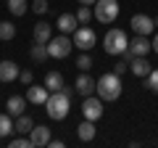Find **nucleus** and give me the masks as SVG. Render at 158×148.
I'll list each match as a JSON object with an SVG mask.
<instances>
[{
	"instance_id": "3",
	"label": "nucleus",
	"mask_w": 158,
	"mask_h": 148,
	"mask_svg": "<svg viewBox=\"0 0 158 148\" xmlns=\"http://www.w3.org/2000/svg\"><path fill=\"white\" fill-rule=\"evenodd\" d=\"M129 48V37H127L124 29L118 27H111L106 32V37H103V50L108 53V56H121V53Z\"/></svg>"
},
{
	"instance_id": "16",
	"label": "nucleus",
	"mask_w": 158,
	"mask_h": 148,
	"mask_svg": "<svg viewBox=\"0 0 158 148\" xmlns=\"http://www.w3.org/2000/svg\"><path fill=\"white\" fill-rule=\"evenodd\" d=\"M95 122H90V119H85V122H79L77 124V137L82 143H90V140H95Z\"/></svg>"
},
{
	"instance_id": "18",
	"label": "nucleus",
	"mask_w": 158,
	"mask_h": 148,
	"mask_svg": "<svg viewBox=\"0 0 158 148\" xmlns=\"http://www.w3.org/2000/svg\"><path fill=\"white\" fill-rule=\"evenodd\" d=\"M19 72H21V69H19L13 61H0V82H13V80H19Z\"/></svg>"
},
{
	"instance_id": "17",
	"label": "nucleus",
	"mask_w": 158,
	"mask_h": 148,
	"mask_svg": "<svg viewBox=\"0 0 158 148\" xmlns=\"http://www.w3.org/2000/svg\"><path fill=\"white\" fill-rule=\"evenodd\" d=\"M50 37H53V24H48V21H37V24H34V42L48 45Z\"/></svg>"
},
{
	"instance_id": "26",
	"label": "nucleus",
	"mask_w": 158,
	"mask_h": 148,
	"mask_svg": "<svg viewBox=\"0 0 158 148\" xmlns=\"http://www.w3.org/2000/svg\"><path fill=\"white\" fill-rule=\"evenodd\" d=\"M77 69H79V72H90V69H92V58H90V53H87V50L79 53V58H77Z\"/></svg>"
},
{
	"instance_id": "25",
	"label": "nucleus",
	"mask_w": 158,
	"mask_h": 148,
	"mask_svg": "<svg viewBox=\"0 0 158 148\" xmlns=\"http://www.w3.org/2000/svg\"><path fill=\"white\" fill-rule=\"evenodd\" d=\"M92 19H95L92 16V6H79L77 8V21L79 24H90Z\"/></svg>"
},
{
	"instance_id": "23",
	"label": "nucleus",
	"mask_w": 158,
	"mask_h": 148,
	"mask_svg": "<svg viewBox=\"0 0 158 148\" xmlns=\"http://www.w3.org/2000/svg\"><path fill=\"white\" fill-rule=\"evenodd\" d=\"M29 56H32V61H45V58H50L48 56V45H42V42H34Z\"/></svg>"
},
{
	"instance_id": "2",
	"label": "nucleus",
	"mask_w": 158,
	"mask_h": 148,
	"mask_svg": "<svg viewBox=\"0 0 158 148\" xmlns=\"http://www.w3.org/2000/svg\"><path fill=\"white\" fill-rule=\"evenodd\" d=\"M45 111H48V116H50L53 122H63L69 116V111H71V98H69L63 90L50 93L48 101H45Z\"/></svg>"
},
{
	"instance_id": "13",
	"label": "nucleus",
	"mask_w": 158,
	"mask_h": 148,
	"mask_svg": "<svg viewBox=\"0 0 158 148\" xmlns=\"http://www.w3.org/2000/svg\"><path fill=\"white\" fill-rule=\"evenodd\" d=\"M129 50H132V56H148L153 50V45L145 34H137L135 40H129Z\"/></svg>"
},
{
	"instance_id": "5",
	"label": "nucleus",
	"mask_w": 158,
	"mask_h": 148,
	"mask_svg": "<svg viewBox=\"0 0 158 148\" xmlns=\"http://www.w3.org/2000/svg\"><path fill=\"white\" fill-rule=\"evenodd\" d=\"M71 50H74V40L69 34H58V37L48 40V56L50 58H66Z\"/></svg>"
},
{
	"instance_id": "14",
	"label": "nucleus",
	"mask_w": 158,
	"mask_h": 148,
	"mask_svg": "<svg viewBox=\"0 0 158 148\" xmlns=\"http://www.w3.org/2000/svg\"><path fill=\"white\" fill-rule=\"evenodd\" d=\"M56 24H58V32H61V34H74V29L79 27L77 13H61Z\"/></svg>"
},
{
	"instance_id": "22",
	"label": "nucleus",
	"mask_w": 158,
	"mask_h": 148,
	"mask_svg": "<svg viewBox=\"0 0 158 148\" xmlns=\"http://www.w3.org/2000/svg\"><path fill=\"white\" fill-rule=\"evenodd\" d=\"M8 11L13 16H24L29 11V0H8Z\"/></svg>"
},
{
	"instance_id": "29",
	"label": "nucleus",
	"mask_w": 158,
	"mask_h": 148,
	"mask_svg": "<svg viewBox=\"0 0 158 148\" xmlns=\"http://www.w3.org/2000/svg\"><path fill=\"white\" fill-rule=\"evenodd\" d=\"M32 8L34 13H37V16H42V13H48V8H50V3H48V0H32Z\"/></svg>"
},
{
	"instance_id": "15",
	"label": "nucleus",
	"mask_w": 158,
	"mask_h": 148,
	"mask_svg": "<svg viewBox=\"0 0 158 148\" xmlns=\"http://www.w3.org/2000/svg\"><path fill=\"white\" fill-rule=\"evenodd\" d=\"M27 95H11V98H8V101H6V111H8V114H11V116H19V114H24V111H27Z\"/></svg>"
},
{
	"instance_id": "19",
	"label": "nucleus",
	"mask_w": 158,
	"mask_h": 148,
	"mask_svg": "<svg viewBox=\"0 0 158 148\" xmlns=\"http://www.w3.org/2000/svg\"><path fill=\"white\" fill-rule=\"evenodd\" d=\"M32 127H34V122H32V116H27V114H19L16 122H13L16 135H29V132H32Z\"/></svg>"
},
{
	"instance_id": "28",
	"label": "nucleus",
	"mask_w": 158,
	"mask_h": 148,
	"mask_svg": "<svg viewBox=\"0 0 158 148\" xmlns=\"http://www.w3.org/2000/svg\"><path fill=\"white\" fill-rule=\"evenodd\" d=\"M8 146L11 148H32V140H29V135H19V137H13Z\"/></svg>"
},
{
	"instance_id": "21",
	"label": "nucleus",
	"mask_w": 158,
	"mask_h": 148,
	"mask_svg": "<svg viewBox=\"0 0 158 148\" xmlns=\"http://www.w3.org/2000/svg\"><path fill=\"white\" fill-rule=\"evenodd\" d=\"M13 132H16V130H13V116L8 114V111H6V114H0V140L8 137V135H13Z\"/></svg>"
},
{
	"instance_id": "6",
	"label": "nucleus",
	"mask_w": 158,
	"mask_h": 148,
	"mask_svg": "<svg viewBox=\"0 0 158 148\" xmlns=\"http://www.w3.org/2000/svg\"><path fill=\"white\" fill-rule=\"evenodd\" d=\"M71 40H74V48H79V50H92V48L98 45V34L92 27H77L71 34Z\"/></svg>"
},
{
	"instance_id": "32",
	"label": "nucleus",
	"mask_w": 158,
	"mask_h": 148,
	"mask_svg": "<svg viewBox=\"0 0 158 148\" xmlns=\"http://www.w3.org/2000/svg\"><path fill=\"white\" fill-rule=\"evenodd\" d=\"M48 146H50V148H63L66 143H63V140H53V137H50V143H48Z\"/></svg>"
},
{
	"instance_id": "33",
	"label": "nucleus",
	"mask_w": 158,
	"mask_h": 148,
	"mask_svg": "<svg viewBox=\"0 0 158 148\" xmlns=\"http://www.w3.org/2000/svg\"><path fill=\"white\" fill-rule=\"evenodd\" d=\"M77 3H79V6H95L98 0H77Z\"/></svg>"
},
{
	"instance_id": "31",
	"label": "nucleus",
	"mask_w": 158,
	"mask_h": 148,
	"mask_svg": "<svg viewBox=\"0 0 158 148\" xmlns=\"http://www.w3.org/2000/svg\"><path fill=\"white\" fill-rule=\"evenodd\" d=\"M19 80H21L24 85H32V82H34V74L29 72V69H24V72H19Z\"/></svg>"
},
{
	"instance_id": "24",
	"label": "nucleus",
	"mask_w": 158,
	"mask_h": 148,
	"mask_svg": "<svg viewBox=\"0 0 158 148\" xmlns=\"http://www.w3.org/2000/svg\"><path fill=\"white\" fill-rule=\"evenodd\" d=\"M13 37H16V24L0 21V40H13Z\"/></svg>"
},
{
	"instance_id": "12",
	"label": "nucleus",
	"mask_w": 158,
	"mask_h": 148,
	"mask_svg": "<svg viewBox=\"0 0 158 148\" xmlns=\"http://www.w3.org/2000/svg\"><path fill=\"white\" fill-rule=\"evenodd\" d=\"M150 69H153V63L148 61L145 56H135V58H132V61H129V72L135 74V77H140V80H142V77H148V74H150Z\"/></svg>"
},
{
	"instance_id": "4",
	"label": "nucleus",
	"mask_w": 158,
	"mask_h": 148,
	"mask_svg": "<svg viewBox=\"0 0 158 148\" xmlns=\"http://www.w3.org/2000/svg\"><path fill=\"white\" fill-rule=\"evenodd\" d=\"M118 11H121L118 0H98L95 6H92V16L100 24H113L118 19Z\"/></svg>"
},
{
	"instance_id": "8",
	"label": "nucleus",
	"mask_w": 158,
	"mask_h": 148,
	"mask_svg": "<svg viewBox=\"0 0 158 148\" xmlns=\"http://www.w3.org/2000/svg\"><path fill=\"white\" fill-rule=\"evenodd\" d=\"M129 27H132V32L135 34H153V29H156V24H153V19L150 16H145V13H135V16L129 19Z\"/></svg>"
},
{
	"instance_id": "34",
	"label": "nucleus",
	"mask_w": 158,
	"mask_h": 148,
	"mask_svg": "<svg viewBox=\"0 0 158 148\" xmlns=\"http://www.w3.org/2000/svg\"><path fill=\"white\" fill-rule=\"evenodd\" d=\"M150 45H153V50L158 53V32H156V37H153V40H150Z\"/></svg>"
},
{
	"instance_id": "30",
	"label": "nucleus",
	"mask_w": 158,
	"mask_h": 148,
	"mask_svg": "<svg viewBox=\"0 0 158 148\" xmlns=\"http://www.w3.org/2000/svg\"><path fill=\"white\" fill-rule=\"evenodd\" d=\"M111 72H113V74H118V77H121V74H124V72H129V63H127L124 58H121V61H118V63H113V69H111Z\"/></svg>"
},
{
	"instance_id": "27",
	"label": "nucleus",
	"mask_w": 158,
	"mask_h": 148,
	"mask_svg": "<svg viewBox=\"0 0 158 148\" xmlns=\"http://www.w3.org/2000/svg\"><path fill=\"white\" fill-rule=\"evenodd\" d=\"M145 85H148V90H150V93H156V95H158V69H150V74L145 77Z\"/></svg>"
},
{
	"instance_id": "10",
	"label": "nucleus",
	"mask_w": 158,
	"mask_h": 148,
	"mask_svg": "<svg viewBox=\"0 0 158 148\" xmlns=\"http://www.w3.org/2000/svg\"><path fill=\"white\" fill-rule=\"evenodd\" d=\"M48 95H50V90H48L45 85H34V82L27 85V101L34 103V106H45Z\"/></svg>"
},
{
	"instance_id": "1",
	"label": "nucleus",
	"mask_w": 158,
	"mask_h": 148,
	"mask_svg": "<svg viewBox=\"0 0 158 148\" xmlns=\"http://www.w3.org/2000/svg\"><path fill=\"white\" fill-rule=\"evenodd\" d=\"M121 77L113 72H106L100 74V80H95V93L100 101H118L121 98Z\"/></svg>"
},
{
	"instance_id": "11",
	"label": "nucleus",
	"mask_w": 158,
	"mask_h": 148,
	"mask_svg": "<svg viewBox=\"0 0 158 148\" xmlns=\"http://www.w3.org/2000/svg\"><path fill=\"white\" fill-rule=\"evenodd\" d=\"M74 90H77L82 98H85V95H92V93H95V80H92L87 72H82V74L77 77V82H74Z\"/></svg>"
},
{
	"instance_id": "7",
	"label": "nucleus",
	"mask_w": 158,
	"mask_h": 148,
	"mask_svg": "<svg viewBox=\"0 0 158 148\" xmlns=\"http://www.w3.org/2000/svg\"><path fill=\"white\" fill-rule=\"evenodd\" d=\"M82 116L90 122H98L103 116V101L98 95H85V101H82Z\"/></svg>"
},
{
	"instance_id": "9",
	"label": "nucleus",
	"mask_w": 158,
	"mask_h": 148,
	"mask_svg": "<svg viewBox=\"0 0 158 148\" xmlns=\"http://www.w3.org/2000/svg\"><path fill=\"white\" fill-rule=\"evenodd\" d=\"M50 127L48 124H34L32 132H29V140H32V148H40V146H48L50 143Z\"/></svg>"
},
{
	"instance_id": "20",
	"label": "nucleus",
	"mask_w": 158,
	"mask_h": 148,
	"mask_svg": "<svg viewBox=\"0 0 158 148\" xmlns=\"http://www.w3.org/2000/svg\"><path fill=\"white\" fill-rule=\"evenodd\" d=\"M42 85H45L50 93H56V90H61V87H63V77H61L58 72H48V74H45V82H42Z\"/></svg>"
}]
</instances>
